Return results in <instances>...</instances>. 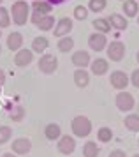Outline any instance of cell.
<instances>
[{
	"label": "cell",
	"instance_id": "42",
	"mask_svg": "<svg viewBox=\"0 0 139 157\" xmlns=\"http://www.w3.org/2000/svg\"><path fill=\"white\" fill-rule=\"evenodd\" d=\"M0 53H2V46H0Z\"/></svg>",
	"mask_w": 139,
	"mask_h": 157
},
{
	"label": "cell",
	"instance_id": "7",
	"mask_svg": "<svg viewBox=\"0 0 139 157\" xmlns=\"http://www.w3.org/2000/svg\"><path fill=\"white\" fill-rule=\"evenodd\" d=\"M88 46H90V50L97 51V53L104 51L107 48V37H106V34H102V32H93V34H90V37H88Z\"/></svg>",
	"mask_w": 139,
	"mask_h": 157
},
{
	"label": "cell",
	"instance_id": "20",
	"mask_svg": "<svg viewBox=\"0 0 139 157\" xmlns=\"http://www.w3.org/2000/svg\"><path fill=\"white\" fill-rule=\"evenodd\" d=\"M53 6L48 0H34L32 2V13H39V14H49Z\"/></svg>",
	"mask_w": 139,
	"mask_h": 157
},
{
	"label": "cell",
	"instance_id": "36",
	"mask_svg": "<svg viewBox=\"0 0 139 157\" xmlns=\"http://www.w3.org/2000/svg\"><path fill=\"white\" fill-rule=\"evenodd\" d=\"M2 157H20V155H16L14 152H7V154H4Z\"/></svg>",
	"mask_w": 139,
	"mask_h": 157
},
{
	"label": "cell",
	"instance_id": "28",
	"mask_svg": "<svg viewBox=\"0 0 139 157\" xmlns=\"http://www.w3.org/2000/svg\"><path fill=\"white\" fill-rule=\"evenodd\" d=\"M97 140L102 143H109L113 140V131L111 127H100L97 131Z\"/></svg>",
	"mask_w": 139,
	"mask_h": 157
},
{
	"label": "cell",
	"instance_id": "10",
	"mask_svg": "<svg viewBox=\"0 0 139 157\" xmlns=\"http://www.w3.org/2000/svg\"><path fill=\"white\" fill-rule=\"evenodd\" d=\"M70 62L76 65V69H85V67H88V65L92 64V57L86 50H77V51L72 53Z\"/></svg>",
	"mask_w": 139,
	"mask_h": 157
},
{
	"label": "cell",
	"instance_id": "43",
	"mask_svg": "<svg viewBox=\"0 0 139 157\" xmlns=\"http://www.w3.org/2000/svg\"><path fill=\"white\" fill-rule=\"evenodd\" d=\"M137 145H139V138H137Z\"/></svg>",
	"mask_w": 139,
	"mask_h": 157
},
{
	"label": "cell",
	"instance_id": "8",
	"mask_svg": "<svg viewBox=\"0 0 139 157\" xmlns=\"http://www.w3.org/2000/svg\"><path fill=\"white\" fill-rule=\"evenodd\" d=\"M74 27V21L70 20V18H60L58 21L55 23V29H53V36L56 39H60V37H65L70 34V30Z\"/></svg>",
	"mask_w": 139,
	"mask_h": 157
},
{
	"label": "cell",
	"instance_id": "27",
	"mask_svg": "<svg viewBox=\"0 0 139 157\" xmlns=\"http://www.w3.org/2000/svg\"><path fill=\"white\" fill-rule=\"evenodd\" d=\"M106 6H107V0H88V11L95 13V14L102 13Z\"/></svg>",
	"mask_w": 139,
	"mask_h": 157
},
{
	"label": "cell",
	"instance_id": "30",
	"mask_svg": "<svg viewBox=\"0 0 139 157\" xmlns=\"http://www.w3.org/2000/svg\"><path fill=\"white\" fill-rule=\"evenodd\" d=\"M72 14H74V20L85 21V20L88 18V7H85V6H76L74 11H72Z\"/></svg>",
	"mask_w": 139,
	"mask_h": 157
},
{
	"label": "cell",
	"instance_id": "16",
	"mask_svg": "<svg viewBox=\"0 0 139 157\" xmlns=\"http://www.w3.org/2000/svg\"><path fill=\"white\" fill-rule=\"evenodd\" d=\"M21 46H23V36H21L20 32H13V34L7 36V48L11 51L21 50Z\"/></svg>",
	"mask_w": 139,
	"mask_h": 157
},
{
	"label": "cell",
	"instance_id": "6",
	"mask_svg": "<svg viewBox=\"0 0 139 157\" xmlns=\"http://www.w3.org/2000/svg\"><path fill=\"white\" fill-rule=\"evenodd\" d=\"M56 150H58L62 155H70V154L76 150V140L69 134H62L56 140Z\"/></svg>",
	"mask_w": 139,
	"mask_h": 157
},
{
	"label": "cell",
	"instance_id": "41",
	"mask_svg": "<svg viewBox=\"0 0 139 157\" xmlns=\"http://www.w3.org/2000/svg\"><path fill=\"white\" fill-rule=\"evenodd\" d=\"M2 2H4V0H0V6H2Z\"/></svg>",
	"mask_w": 139,
	"mask_h": 157
},
{
	"label": "cell",
	"instance_id": "24",
	"mask_svg": "<svg viewBox=\"0 0 139 157\" xmlns=\"http://www.w3.org/2000/svg\"><path fill=\"white\" fill-rule=\"evenodd\" d=\"M48 46H49V43H48L46 37L39 36V37H35L34 41H32V51H34V53H39V55L48 50Z\"/></svg>",
	"mask_w": 139,
	"mask_h": 157
},
{
	"label": "cell",
	"instance_id": "31",
	"mask_svg": "<svg viewBox=\"0 0 139 157\" xmlns=\"http://www.w3.org/2000/svg\"><path fill=\"white\" fill-rule=\"evenodd\" d=\"M13 138V129L7 125H0V145H6Z\"/></svg>",
	"mask_w": 139,
	"mask_h": 157
},
{
	"label": "cell",
	"instance_id": "18",
	"mask_svg": "<svg viewBox=\"0 0 139 157\" xmlns=\"http://www.w3.org/2000/svg\"><path fill=\"white\" fill-rule=\"evenodd\" d=\"M123 125H125L127 131L137 132L139 134V115L137 113H129L125 118H123Z\"/></svg>",
	"mask_w": 139,
	"mask_h": 157
},
{
	"label": "cell",
	"instance_id": "11",
	"mask_svg": "<svg viewBox=\"0 0 139 157\" xmlns=\"http://www.w3.org/2000/svg\"><path fill=\"white\" fill-rule=\"evenodd\" d=\"M34 62V51L27 50V48H21V50L16 51L14 55V65L16 67H27Z\"/></svg>",
	"mask_w": 139,
	"mask_h": 157
},
{
	"label": "cell",
	"instance_id": "9",
	"mask_svg": "<svg viewBox=\"0 0 139 157\" xmlns=\"http://www.w3.org/2000/svg\"><path fill=\"white\" fill-rule=\"evenodd\" d=\"M129 83H130V78L123 71H113L111 76H109V85L116 90H125Z\"/></svg>",
	"mask_w": 139,
	"mask_h": 157
},
{
	"label": "cell",
	"instance_id": "25",
	"mask_svg": "<svg viewBox=\"0 0 139 157\" xmlns=\"http://www.w3.org/2000/svg\"><path fill=\"white\" fill-rule=\"evenodd\" d=\"M92 27L95 29V32H102V34H107L111 30V23L107 21V18H97L92 21Z\"/></svg>",
	"mask_w": 139,
	"mask_h": 157
},
{
	"label": "cell",
	"instance_id": "35",
	"mask_svg": "<svg viewBox=\"0 0 139 157\" xmlns=\"http://www.w3.org/2000/svg\"><path fill=\"white\" fill-rule=\"evenodd\" d=\"M49 4H51V6H60V4H63V2H65V0H48Z\"/></svg>",
	"mask_w": 139,
	"mask_h": 157
},
{
	"label": "cell",
	"instance_id": "3",
	"mask_svg": "<svg viewBox=\"0 0 139 157\" xmlns=\"http://www.w3.org/2000/svg\"><path fill=\"white\" fill-rule=\"evenodd\" d=\"M115 102H116V108H118L120 111H123V113L132 111L134 106H136V99H134V95L132 94H129V92H125V90H120V92L116 94Z\"/></svg>",
	"mask_w": 139,
	"mask_h": 157
},
{
	"label": "cell",
	"instance_id": "38",
	"mask_svg": "<svg viewBox=\"0 0 139 157\" xmlns=\"http://www.w3.org/2000/svg\"><path fill=\"white\" fill-rule=\"evenodd\" d=\"M132 157H139V154H136V155H132Z\"/></svg>",
	"mask_w": 139,
	"mask_h": 157
},
{
	"label": "cell",
	"instance_id": "13",
	"mask_svg": "<svg viewBox=\"0 0 139 157\" xmlns=\"http://www.w3.org/2000/svg\"><path fill=\"white\" fill-rule=\"evenodd\" d=\"M90 71L95 76H104L106 72L109 71V62L106 58H95V60H92V64H90Z\"/></svg>",
	"mask_w": 139,
	"mask_h": 157
},
{
	"label": "cell",
	"instance_id": "21",
	"mask_svg": "<svg viewBox=\"0 0 139 157\" xmlns=\"http://www.w3.org/2000/svg\"><path fill=\"white\" fill-rule=\"evenodd\" d=\"M56 48H58L60 53H69V51H72V48H74V39L70 36L60 37L58 43H56Z\"/></svg>",
	"mask_w": 139,
	"mask_h": 157
},
{
	"label": "cell",
	"instance_id": "34",
	"mask_svg": "<svg viewBox=\"0 0 139 157\" xmlns=\"http://www.w3.org/2000/svg\"><path fill=\"white\" fill-rule=\"evenodd\" d=\"M6 85V72H4V69H0V88Z\"/></svg>",
	"mask_w": 139,
	"mask_h": 157
},
{
	"label": "cell",
	"instance_id": "26",
	"mask_svg": "<svg viewBox=\"0 0 139 157\" xmlns=\"http://www.w3.org/2000/svg\"><path fill=\"white\" fill-rule=\"evenodd\" d=\"M100 150H99L95 141H86L83 145V157H99Z\"/></svg>",
	"mask_w": 139,
	"mask_h": 157
},
{
	"label": "cell",
	"instance_id": "14",
	"mask_svg": "<svg viewBox=\"0 0 139 157\" xmlns=\"http://www.w3.org/2000/svg\"><path fill=\"white\" fill-rule=\"evenodd\" d=\"M107 21L111 23V29L118 30V32H122V30H127V27H129L127 18H125L123 14H118V13H113V14H109Z\"/></svg>",
	"mask_w": 139,
	"mask_h": 157
},
{
	"label": "cell",
	"instance_id": "23",
	"mask_svg": "<svg viewBox=\"0 0 139 157\" xmlns=\"http://www.w3.org/2000/svg\"><path fill=\"white\" fill-rule=\"evenodd\" d=\"M39 30H42V32H48V30H53V27H55V18L51 14H46L42 16L41 20L37 21V25H35Z\"/></svg>",
	"mask_w": 139,
	"mask_h": 157
},
{
	"label": "cell",
	"instance_id": "19",
	"mask_svg": "<svg viewBox=\"0 0 139 157\" xmlns=\"http://www.w3.org/2000/svg\"><path fill=\"white\" fill-rule=\"evenodd\" d=\"M44 136H46V140H49V141H56L62 136V127L58 124H48L44 127Z\"/></svg>",
	"mask_w": 139,
	"mask_h": 157
},
{
	"label": "cell",
	"instance_id": "40",
	"mask_svg": "<svg viewBox=\"0 0 139 157\" xmlns=\"http://www.w3.org/2000/svg\"><path fill=\"white\" fill-rule=\"evenodd\" d=\"M137 25H139V16H137Z\"/></svg>",
	"mask_w": 139,
	"mask_h": 157
},
{
	"label": "cell",
	"instance_id": "33",
	"mask_svg": "<svg viewBox=\"0 0 139 157\" xmlns=\"http://www.w3.org/2000/svg\"><path fill=\"white\" fill-rule=\"evenodd\" d=\"M109 157H127V154L123 152V150L116 148V150H113L111 154H109Z\"/></svg>",
	"mask_w": 139,
	"mask_h": 157
},
{
	"label": "cell",
	"instance_id": "39",
	"mask_svg": "<svg viewBox=\"0 0 139 157\" xmlns=\"http://www.w3.org/2000/svg\"><path fill=\"white\" fill-rule=\"evenodd\" d=\"M0 37H2V29H0Z\"/></svg>",
	"mask_w": 139,
	"mask_h": 157
},
{
	"label": "cell",
	"instance_id": "44",
	"mask_svg": "<svg viewBox=\"0 0 139 157\" xmlns=\"http://www.w3.org/2000/svg\"><path fill=\"white\" fill-rule=\"evenodd\" d=\"M120 2H125V0H120Z\"/></svg>",
	"mask_w": 139,
	"mask_h": 157
},
{
	"label": "cell",
	"instance_id": "17",
	"mask_svg": "<svg viewBox=\"0 0 139 157\" xmlns=\"http://www.w3.org/2000/svg\"><path fill=\"white\" fill-rule=\"evenodd\" d=\"M122 9L125 13V18H136L139 14V4L137 0H125L122 4Z\"/></svg>",
	"mask_w": 139,
	"mask_h": 157
},
{
	"label": "cell",
	"instance_id": "1",
	"mask_svg": "<svg viewBox=\"0 0 139 157\" xmlns=\"http://www.w3.org/2000/svg\"><path fill=\"white\" fill-rule=\"evenodd\" d=\"M11 20L14 25L23 27L30 20V6L25 0H14L11 6Z\"/></svg>",
	"mask_w": 139,
	"mask_h": 157
},
{
	"label": "cell",
	"instance_id": "22",
	"mask_svg": "<svg viewBox=\"0 0 139 157\" xmlns=\"http://www.w3.org/2000/svg\"><path fill=\"white\" fill-rule=\"evenodd\" d=\"M25 117H27V109L21 106V104L13 106L11 109H9V118H11L13 122H23Z\"/></svg>",
	"mask_w": 139,
	"mask_h": 157
},
{
	"label": "cell",
	"instance_id": "32",
	"mask_svg": "<svg viewBox=\"0 0 139 157\" xmlns=\"http://www.w3.org/2000/svg\"><path fill=\"white\" fill-rule=\"evenodd\" d=\"M129 78H130V85L136 86V88H139V67L137 69H134L132 74H130Z\"/></svg>",
	"mask_w": 139,
	"mask_h": 157
},
{
	"label": "cell",
	"instance_id": "4",
	"mask_svg": "<svg viewBox=\"0 0 139 157\" xmlns=\"http://www.w3.org/2000/svg\"><path fill=\"white\" fill-rule=\"evenodd\" d=\"M37 67H39V71H41L42 74H53V72L58 69V58H56L55 55H51V53H44V55L39 58Z\"/></svg>",
	"mask_w": 139,
	"mask_h": 157
},
{
	"label": "cell",
	"instance_id": "29",
	"mask_svg": "<svg viewBox=\"0 0 139 157\" xmlns=\"http://www.w3.org/2000/svg\"><path fill=\"white\" fill-rule=\"evenodd\" d=\"M11 25V11L0 6V29H7Z\"/></svg>",
	"mask_w": 139,
	"mask_h": 157
},
{
	"label": "cell",
	"instance_id": "15",
	"mask_svg": "<svg viewBox=\"0 0 139 157\" xmlns=\"http://www.w3.org/2000/svg\"><path fill=\"white\" fill-rule=\"evenodd\" d=\"M74 83L77 88H86L90 85V72L85 69H76L74 71Z\"/></svg>",
	"mask_w": 139,
	"mask_h": 157
},
{
	"label": "cell",
	"instance_id": "2",
	"mask_svg": "<svg viewBox=\"0 0 139 157\" xmlns=\"http://www.w3.org/2000/svg\"><path fill=\"white\" fill-rule=\"evenodd\" d=\"M70 131H72V134L76 136V138H86V136H90V132H92L90 118L85 117V115L74 117L72 122H70Z\"/></svg>",
	"mask_w": 139,
	"mask_h": 157
},
{
	"label": "cell",
	"instance_id": "12",
	"mask_svg": "<svg viewBox=\"0 0 139 157\" xmlns=\"http://www.w3.org/2000/svg\"><path fill=\"white\" fill-rule=\"evenodd\" d=\"M11 148H13V152L16 155H27L28 152L32 150V141L28 138H18V140L13 141Z\"/></svg>",
	"mask_w": 139,
	"mask_h": 157
},
{
	"label": "cell",
	"instance_id": "5",
	"mask_svg": "<svg viewBox=\"0 0 139 157\" xmlns=\"http://www.w3.org/2000/svg\"><path fill=\"white\" fill-rule=\"evenodd\" d=\"M106 53H107L109 60H113V62H122L123 57H125V44L122 43V41H111V43H107Z\"/></svg>",
	"mask_w": 139,
	"mask_h": 157
},
{
	"label": "cell",
	"instance_id": "37",
	"mask_svg": "<svg viewBox=\"0 0 139 157\" xmlns=\"http://www.w3.org/2000/svg\"><path fill=\"white\" fill-rule=\"evenodd\" d=\"M136 60H137V64H139V51L136 53Z\"/></svg>",
	"mask_w": 139,
	"mask_h": 157
}]
</instances>
